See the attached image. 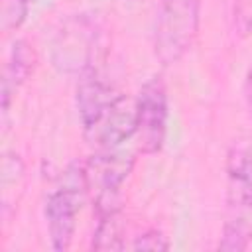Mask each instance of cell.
<instances>
[{
    "instance_id": "6da1fadb",
    "label": "cell",
    "mask_w": 252,
    "mask_h": 252,
    "mask_svg": "<svg viewBox=\"0 0 252 252\" xmlns=\"http://www.w3.org/2000/svg\"><path fill=\"white\" fill-rule=\"evenodd\" d=\"M224 169V222L219 250L242 252L252 242V140L232 142Z\"/></svg>"
},
{
    "instance_id": "7a4b0ae2",
    "label": "cell",
    "mask_w": 252,
    "mask_h": 252,
    "mask_svg": "<svg viewBox=\"0 0 252 252\" xmlns=\"http://www.w3.org/2000/svg\"><path fill=\"white\" fill-rule=\"evenodd\" d=\"M201 24V0H159L154 53L161 65L177 63L193 45Z\"/></svg>"
},
{
    "instance_id": "3957f363",
    "label": "cell",
    "mask_w": 252,
    "mask_h": 252,
    "mask_svg": "<svg viewBox=\"0 0 252 252\" xmlns=\"http://www.w3.org/2000/svg\"><path fill=\"white\" fill-rule=\"evenodd\" d=\"M134 167V154L114 150H98L85 163V185L93 195L96 217L120 213L122 187Z\"/></svg>"
},
{
    "instance_id": "277c9868",
    "label": "cell",
    "mask_w": 252,
    "mask_h": 252,
    "mask_svg": "<svg viewBox=\"0 0 252 252\" xmlns=\"http://www.w3.org/2000/svg\"><path fill=\"white\" fill-rule=\"evenodd\" d=\"M87 191L85 185V165H69L63 173L61 185H57L45 199L43 217L47 222V234L51 248L57 252L69 250L75 228L77 215L81 211V195Z\"/></svg>"
},
{
    "instance_id": "5b68a950",
    "label": "cell",
    "mask_w": 252,
    "mask_h": 252,
    "mask_svg": "<svg viewBox=\"0 0 252 252\" xmlns=\"http://www.w3.org/2000/svg\"><path fill=\"white\" fill-rule=\"evenodd\" d=\"M96 35V26L89 16L67 18L51 43L53 67L67 75H81L93 69Z\"/></svg>"
},
{
    "instance_id": "8992f818",
    "label": "cell",
    "mask_w": 252,
    "mask_h": 252,
    "mask_svg": "<svg viewBox=\"0 0 252 252\" xmlns=\"http://www.w3.org/2000/svg\"><path fill=\"white\" fill-rule=\"evenodd\" d=\"M169 102L167 89L159 75L148 79L136 96V138L138 152L154 156L163 148L167 134Z\"/></svg>"
},
{
    "instance_id": "52a82bcc",
    "label": "cell",
    "mask_w": 252,
    "mask_h": 252,
    "mask_svg": "<svg viewBox=\"0 0 252 252\" xmlns=\"http://www.w3.org/2000/svg\"><path fill=\"white\" fill-rule=\"evenodd\" d=\"M118 96L120 93H116L98 75L94 67L79 75L75 102H77V114H79V122H81L85 138H91L94 134V130L100 126L104 116L110 112Z\"/></svg>"
},
{
    "instance_id": "ba28073f",
    "label": "cell",
    "mask_w": 252,
    "mask_h": 252,
    "mask_svg": "<svg viewBox=\"0 0 252 252\" xmlns=\"http://www.w3.org/2000/svg\"><path fill=\"white\" fill-rule=\"evenodd\" d=\"M35 67V53L26 39H16L2 73V112L6 114L16 93L28 81Z\"/></svg>"
},
{
    "instance_id": "9c48e42d",
    "label": "cell",
    "mask_w": 252,
    "mask_h": 252,
    "mask_svg": "<svg viewBox=\"0 0 252 252\" xmlns=\"http://www.w3.org/2000/svg\"><path fill=\"white\" fill-rule=\"evenodd\" d=\"M93 248L94 250H120V213L96 217V228L93 232Z\"/></svg>"
},
{
    "instance_id": "30bf717a",
    "label": "cell",
    "mask_w": 252,
    "mask_h": 252,
    "mask_svg": "<svg viewBox=\"0 0 252 252\" xmlns=\"http://www.w3.org/2000/svg\"><path fill=\"white\" fill-rule=\"evenodd\" d=\"M28 10L30 4H26L24 0H2V32H16L26 22Z\"/></svg>"
},
{
    "instance_id": "8fae6325",
    "label": "cell",
    "mask_w": 252,
    "mask_h": 252,
    "mask_svg": "<svg viewBox=\"0 0 252 252\" xmlns=\"http://www.w3.org/2000/svg\"><path fill=\"white\" fill-rule=\"evenodd\" d=\"M132 248L134 250H167L169 240H167V236H163L161 230L150 228V230H146V232H142L140 236L134 238Z\"/></svg>"
},
{
    "instance_id": "7c38bea8",
    "label": "cell",
    "mask_w": 252,
    "mask_h": 252,
    "mask_svg": "<svg viewBox=\"0 0 252 252\" xmlns=\"http://www.w3.org/2000/svg\"><path fill=\"white\" fill-rule=\"evenodd\" d=\"M246 98H248V106H250V110H252V65H250V69H248V77H246Z\"/></svg>"
},
{
    "instance_id": "4fadbf2b",
    "label": "cell",
    "mask_w": 252,
    "mask_h": 252,
    "mask_svg": "<svg viewBox=\"0 0 252 252\" xmlns=\"http://www.w3.org/2000/svg\"><path fill=\"white\" fill-rule=\"evenodd\" d=\"M24 2H26V4H30V6H32V4H35V2H37V0H24Z\"/></svg>"
}]
</instances>
